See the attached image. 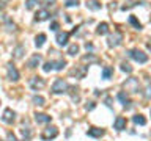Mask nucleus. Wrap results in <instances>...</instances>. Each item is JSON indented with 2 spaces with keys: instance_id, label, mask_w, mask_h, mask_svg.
<instances>
[{
  "instance_id": "f257e3e1",
  "label": "nucleus",
  "mask_w": 151,
  "mask_h": 141,
  "mask_svg": "<svg viewBox=\"0 0 151 141\" xmlns=\"http://www.w3.org/2000/svg\"><path fill=\"white\" fill-rule=\"evenodd\" d=\"M123 88H124L127 93H139L140 83H139V80H137L135 77H129L124 82V85H123Z\"/></svg>"
},
{
  "instance_id": "f03ea898",
  "label": "nucleus",
  "mask_w": 151,
  "mask_h": 141,
  "mask_svg": "<svg viewBox=\"0 0 151 141\" xmlns=\"http://www.w3.org/2000/svg\"><path fill=\"white\" fill-rule=\"evenodd\" d=\"M66 89H68V83H66L63 78H57L54 82V85H52V93L54 94L66 93Z\"/></svg>"
},
{
  "instance_id": "7ed1b4c3",
  "label": "nucleus",
  "mask_w": 151,
  "mask_h": 141,
  "mask_svg": "<svg viewBox=\"0 0 151 141\" xmlns=\"http://www.w3.org/2000/svg\"><path fill=\"white\" fill-rule=\"evenodd\" d=\"M127 55L131 56V58H134L137 63H146V60H148V56H146V53H143L142 50L139 49H132L127 52Z\"/></svg>"
},
{
  "instance_id": "20e7f679",
  "label": "nucleus",
  "mask_w": 151,
  "mask_h": 141,
  "mask_svg": "<svg viewBox=\"0 0 151 141\" xmlns=\"http://www.w3.org/2000/svg\"><path fill=\"white\" fill-rule=\"evenodd\" d=\"M121 41H123V35H121L120 31H115L113 35L109 36L107 44H109V47H118V46L121 44Z\"/></svg>"
},
{
  "instance_id": "39448f33",
  "label": "nucleus",
  "mask_w": 151,
  "mask_h": 141,
  "mask_svg": "<svg viewBox=\"0 0 151 141\" xmlns=\"http://www.w3.org/2000/svg\"><path fill=\"white\" fill-rule=\"evenodd\" d=\"M58 135V130H57V127H47V129L42 132V135H41V140H44V141H49L52 138H55V136Z\"/></svg>"
},
{
  "instance_id": "423d86ee",
  "label": "nucleus",
  "mask_w": 151,
  "mask_h": 141,
  "mask_svg": "<svg viewBox=\"0 0 151 141\" xmlns=\"http://www.w3.org/2000/svg\"><path fill=\"white\" fill-rule=\"evenodd\" d=\"M6 69H8V78L13 80V82H17V80H19V72H17L16 66H14L13 63H8Z\"/></svg>"
},
{
  "instance_id": "0eeeda50",
  "label": "nucleus",
  "mask_w": 151,
  "mask_h": 141,
  "mask_svg": "<svg viewBox=\"0 0 151 141\" xmlns=\"http://www.w3.org/2000/svg\"><path fill=\"white\" fill-rule=\"evenodd\" d=\"M44 85H46V82H44V78H41V77H33L30 80V86H32V89H35V91L42 89Z\"/></svg>"
},
{
  "instance_id": "6e6552de",
  "label": "nucleus",
  "mask_w": 151,
  "mask_h": 141,
  "mask_svg": "<svg viewBox=\"0 0 151 141\" xmlns=\"http://www.w3.org/2000/svg\"><path fill=\"white\" fill-rule=\"evenodd\" d=\"M68 38H69V33L68 31H58L57 33V44L58 46H66L68 44Z\"/></svg>"
},
{
  "instance_id": "1a4fd4ad",
  "label": "nucleus",
  "mask_w": 151,
  "mask_h": 141,
  "mask_svg": "<svg viewBox=\"0 0 151 141\" xmlns=\"http://www.w3.org/2000/svg\"><path fill=\"white\" fill-rule=\"evenodd\" d=\"M2 119H3L5 122H6V124H11V122L14 121V111L11 110V108H6V110L3 111Z\"/></svg>"
},
{
  "instance_id": "9d476101",
  "label": "nucleus",
  "mask_w": 151,
  "mask_h": 141,
  "mask_svg": "<svg viewBox=\"0 0 151 141\" xmlns=\"http://www.w3.org/2000/svg\"><path fill=\"white\" fill-rule=\"evenodd\" d=\"M49 16H50V13L47 11V9H40V11L36 13V16H35V21L42 22V21H46V19H49Z\"/></svg>"
},
{
  "instance_id": "9b49d317",
  "label": "nucleus",
  "mask_w": 151,
  "mask_h": 141,
  "mask_svg": "<svg viewBox=\"0 0 151 141\" xmlns=\"http://www.w3.org/2000/svg\"><path fill=\"white\" fill-rule=\"evenodd\" d=\"M35 119H36L38 124H46V122H50V116L46 115V113H36Z\"/></svg>"
},
{
  "instance_id": "f8f14e48",
  "label": "nucleus",
  "mask_w": 151,
  "mask_h": 141,
  "mask_svg": "<svg viewBox=\"0 0 151 141\" xmlns=\"http://www.w3.org/2000/svg\"><path fill=\"white\" fill-rule=\"evenodd\" d=\"M118 99H120V102L123 103V107H124L126 110L131 108V100H129V97H127L124 93H118Z\"/></svg>"
},
{
  "instance_id": "ddd939ff",
  "label": "nucleus",
  "mask_w": 151,
  "mask_h": 141,
  "mask_svg": "<svg viewBox=\"0 0 151 141\" xmlns=\"http://www.w3.org/2000/svg\"><path fill=\"white\" fill-rule=\"evenodd\" d=\"M41 63V55H33L32 56V58L30 60H28V63H27V66H28V68H36V66L38 64H40Z\"/></svg>"
},
{
  "instance_id": "4468645a",
  "label": "nucleus",
  "mask_w": 151,
  "mask_h": 141,
  "mask_svg": "<svg viewBox=\"0 0 151 141\" xmlns=\"http://www.w3.org/2000/svg\"><path fill=\"white\" fill-rule=\"evenodd\" d=\"M115 129L116 130H124L126 129V119L123 116H118L115 119Z\"/></svg>"
},
{
  "instance_id": "2eb2a0df",
  "label": "nucleus",
  "mask_w": 151,
  "mask_h": 141,
  "mask_svg": "<svg viewBox=\"0 0 151 141\" xmlns=\"http://www.w3.org/2000/svg\"><path fill=\"white\" fill-rule=\"evenodd\" d=\"M102 135H104V130L98 129V127H93V129L88 130V136H93V138H101Z\"/></svg>"
},
{
  "instance_id": "dca6fc26",
  "label": "nucleus",
  "mask_w": 151,
  "mask_h": 141,
  "mask_svg": "<svg viewBox=\"0 0 151 141\" xmlns=\"http://www.w3.org/2000/svg\"><path fill=\"white\" fill-rule=\"evenodd\" d=\"M87 8L93 9V11H98V9H101V3H99L98 0H88V2H87Z\"/></svg>"
},
{
  "instance_id": "f3484780",
  "label": "nucleus",
  "mask_w": 151,
  "mask_h": 141,
  "mask_svg": "<svg viewBox=\"0 0 151 141\" xmlns=\"http://www.w3.org/2000/svg\"><path fill=\"white\" fill-rule=\"evenodd\" d=\"M107 31H109V25H107V24L106 22L99 24V27H98V30H96L98 35H107Z\"/></svg>"
},
{
  "instance_id": "a211bd4d",
  "label": "nucleus",
  "mask_w": 151,
  "mask_h": 141,
  "mask_svg": "<svg viewBox=\"0 0 151 141\" xmlns=\"http://www.w3.org/2000/svg\"><path fill=\"white\" fill-rule=\"evenodd\" d=\"M132 121H134V124H139V125H145L146 124V119L142 115H135L132 116Z\"/></svg>"
},
{
  "instance_id": "6ab92c4d",
  "label": "nucleus",
  "mask_w": 151,
  "mask_h": 141,
  "mask_svg": "<svg viewBox=\"0 0 151 141\" xmlns=\"http://www.w3.org/2000/svg\"><path fill=\"white\" fill-rule=\"evenodd\" d=\"M44 41H46V35H44V33L38 35V36H36V41H35L36 47H42V44H44Z\"/></svg>"
},
{
  "instance_id": "aec40b11",
  "label": "nucleus",
  "mask_w": 151,
  "mask_h": 141,
  "mask_svg": "<svg viewBox=\"0 0 151 141\" xmlns=\"http://www.w3.org/2000/svg\"><path fill=\"white\" fill-rule=\"evenodd\" d=\"M66 66V61L65 60H58V61H54V69L57 70H61Z\"/></svg>"
},
{
  "instance_id": "412c9836",
  "label": "nucleus",
  "mask_w": 151,
  "mask_h": 141,
  "mask_svg": "<svg viewBox=\"0 0 151 141\" xmlns=\"http://www.w3.org/2000/svg\"><path fill=\"white\" fill-rule=\"evenodd\" d=\"M24 50H25V49H24V46L16 47V49H14V52H13V53H14V58H21V56L24 55Z\"/></svg>"
},
{
  "instance_id": "4be33fe9",
  "label": "nucleus",
  "mask_w": 151,
  "mask_h": 141,
  "mask_svg": "<svg viewBox=\"0 0 151 141\" xmlns=\"http://www.w3.org/2000/svg\"><path fill=\"white\" fill-rule=\"evenodd\" d=\"M112 72H113L112 68H109V66H106V68L102 69V78H106V80H107V78H110Z\"/></svg>"
},
{
  "instance_id": "5701e85b",
  "label": "nucleus",
  "mask_w": 151,
  "mask_h": 141,
  "mask_svg": "<svg viewBox=\"0 0 151 141\" xmlns=\"http://www.w3.org/2000/svg\"><path fill=\"white\" fill-rule=\"evenodd\" d=\"M129 22H131L132 25H134V27L137 28V30H142V24H140L139 21H137V19H135L134 16H129Z\"/></svg>"
},
{
  "instance_id": "b1692460",
  "label": "nucleus",
  "mask_w": 151,
  "mask_h": 141,
  "mask_svg": "<svg viewBox=\"0 0 151 141\" xmlns=\"http://www.w3.org/2000/svg\"><path fill=\"white\" fill-rule=\"evenodd\" d=\"M77 52H79V46L77 44H71L69 46V49H68V53L69 55H76Z\"/></svg>"
},
{
  "instance_id": "393cba45",
  "label": "nucleus",
  "mask_w": 151,
  "mask_h": 141,
  "mask_svg": "<svg viewBox=\"0 0 151 141\" xmlns=\"http://www.w3.org/2000/svg\"><path fill=\"white\" fill-rule=\"evenodd\" d=\"M33 103H35V105H44V97L33 96Z\"/></svg>"
},
{
  "instance_id": "a878e982",
  "label": "nucleus",
  "mask_w": 151,
  "mask_h": 141,
  "mask_svg": "<svg viewBox=\"0 0 151 141\" xmlns=\"http://www.w3.org/2000/svg\"><path fill=\"white\" fill-rule=\"evenodd\" d=\"M36 3H38V0H25V8L27 9H33Z\"/></svg>"
},
{
  "instance_id": "bb28decb",
  "label": "nucleus",
  "mask_w": 151,
  "mask_h": 141,
  "mask_svg": "<svg viewBox=\"0 0 151 141\" xmlns=\"http://www.w3.org/2000/svg\"><path fill=\"white\" fill-rule=\"evenodd\" d=\"M42 69H44V72H50V70L54 69V61H47V63L42 66Z\"/></svg>"
},
{
  "instance_id": "cd10ccee",
  "label": "nucleus",
  "mask_w": 151,
  "mask_h": 141,
  "mask_svg": "<svg viewBox=\"0 0 151 141\" xmlns=\"http://www.w3.org/2000/svg\"><path fill=\"white\" fill-rule=\"evenodd\" d=\"M121 70L123 72H132V68H131V64H127V63H121Z\"/></svg>"
},
{
  "instance_id": "c85d7f7f",
  "label": "nucleus",
  "mask_w": 151,
  "mask_h": 141,
  "mask_svg": "<svg viewBox=\"0 0 151 141\" xmlns=\"http://www.w3.org/2000/svg\"><path fill=\"white\" fill-rule=\"evenodd\" d=\"M82 60H83V61H88V63H96V61H98V58H96V56H91V55H87V56H83Z\"/></svg>"
},
{
  "instance_id": "c756f323",
  "label": "nucleus",
  "mask_w": 151,
  "mask_h": 141,
  "mask_svg": "<svg viewBox=\"0 0 151 141\" xmlns=\"http://www.w3.org/2000/svg\"><path fill=\"white\" fill-rule=\"evenodd\" d=\"M66 6H68V8H71V6H77V5H79V0H66Z\"/></svg>"
},
{
  "instance_id": "7c9ffc66",
  "label": "nucleus",
  "mask_w": 151,
  "mask_h": 141,
  "mask_svg": "<svg viewBox=\"0 0 151 141\" xmlns=\"http://www.w3.org/2000/svg\"><path fill=\"white\" fill-rule=\"evenodd\" d=\"M145 99H151V83H148V86L145 89Z\"/></svg>"
},
{
  "instance_id": "2f4dec72",
  "label": "nucleus",
  "mask_w": 151,
  "mask_h": 141,
  "mask_svg": "<svg viewBox=\"0 0 151 141\" xmlns=\"http://www.w3.org/2000/svg\"><path fill=\"white\" fill-rule=\"evenodd\" d=\"M8 141H17V140H16V136H14L11 132H8Z\"/></svg>"
},
{
  "instance_id": "473e14b6",
  "label": "nucleus",
  "mask_w": 151,
  "mask_h": 141,
  "mask_svg": "<svg viewBox=\"0 0 151 141\" xmlns=\"http://www.w3.org/2000/svg\"><path fill=\"white\" fill-rule=\"evenodd\" d=\"M57 28H58V22H52V25H50V30H57Z\"/></svg>"
},
{
  "instance_id": "72a5a7b5",
  "label": "nucleus",
  "mask_w": 151,
  "mask_h": 141,
  "mask_svg": "<svg viewBox=\"0 0 151 141\" xmlns=\"http://www.w3.org/2000/svg\"><path fill=\"white\" fill-rule=\"evenodd\" d=\"M54 2H55V0H44V3H42V5H44V6H49V5H52Z\"/></svg>"
},
{
  "instance_id": "f704fd0d",
  "label": "nucleus",
  "mask_w": 151,
  "mask_h": 141,
  "mask_svg": "<svg viewBox=\"0 0 151 141\" xmlns=\"http://www.w3.org/2000/svg\"><path fill=\"white\" fill-rule=\"evenodd\" d=\"M93 108H94V103H93V102H90V105L85 107V110H93Z\"/></svg>"
},
{
  "instance_id": "c9c22d12",
  "label": "nucleus",
  "mask_w": 151,
  "mask_h": 141,
  "mask_svg": "<svg viewBox=\"0 0 151 141\" xmlns=\"http://www.w3.org/2000/svg\"><path fill=\"white\" fill-rule=\"evenodd\" d=\"M146 47H148V49L151 50V42H148V44H146Z\"/></svg>"
},
{
  "instance_id": "e433bc0d",
  "label": "nucleus",
  "mask_w": 151,
  "mask_h": 141,
  "mask_svg": "<svg viewBox=\"0 0 151 141\" xmlns=\"http://www.w3.org/2000/svg\"><path fill=\"white\" fill-rule=\"evenodd\" d=\"M2 6H3V3H2V2H0V8H2Z\"/></svg>"
},
{
  "instance_id": "4c0bfd02",
  "label": "nucleus",
  "mask_w": 151,
  "mask_h": 141,
  "mask_svg": "<svg viewBox=\"0 0 151 141\" xmlns=\"http://www.w3.org/2000/svg\"><path fill=\"white\" fill-rule=\"evenodd\" d=\"M0 141H2V140H0Z\"/></svg>"
}]
</instances>
